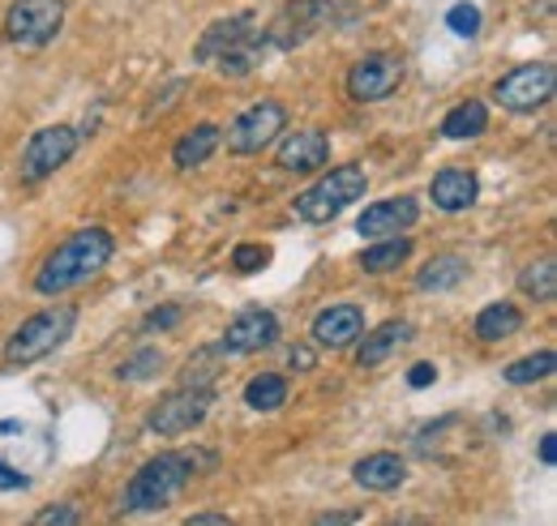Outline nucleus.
<instances>
[{"mask_svg":"<svg viewBox=\"0 0 557 526\" xmlns=\"http://www.w3.org/2000/svg\"><path fill=\"white\" fill-rule=\"evenodd\" d=\"M112 253H116L112 231H103V227H77L65 245H57L44 258L39 274H35V291L39 296L73 291V287L90 283L95 274H103V265L112 262Z\"/></svg>","mask_w":557,"mask_h":526,"instance_id":"f257e3e1","label":"nucleus"},{"mask_svg":"<svg viewBox=\"0 0 557 526\" xmlns=\"http://www.w3.org/2000/svg\"><path fill=\"white\" fill-rule=\"evenodd\" d=\"M198 462H214V454H159L141 466L138 475L125 484V497H121V510L125 514H150V510H163L198 471Z\"/></svg>","mask_w":557,"mask_h":526,"instance_id":"f03ea898","label":"nucleus"},{"mask_svg":"<svg viewBox=\"0 0 557 526\" xmlns=\"http://www.w3.org/2000/svg\"><path fill=\"white\" fill-rule=\"evenodd\" d=\"M73 326H77V309L73 304H57V309H44V313L26 317L4 342V364L9 368H26V364L48 360L73 334Z\"/></svg>","mask_w":557,"mask_h":526,"instance_id":"7ed1b4c3","label":"nucleus"},{"mask_svg":"<svg viewBox=\"0 0 557 526\" xmlns=\"http://www.w3.org/2000/svg\"><path fill=\"white\" fill-rule=\"evenodd\" d=\"M369 180H364V167L356 163H344V167H331L318 185H309L300 198H296V218L305 223H331L348 210L351 201L364 198Z\"/></svg>","mask_w":557,"mask_h":526,"instance_id":"20e7f679","label":"nucleus"},{"mask_svg":"<svg viewBox=\"0 0 557 526\" xmlns=\"http://www.w3.org/2000/svg\"><path fill=\"white\" fill-rule=\"evenodd\" d=\"M557 90V68L554 61H532V65L510 68L506 77L493 82V99L506 112H541Z\"/></svg>","mask_w":557,"mask_h":526,"instance_id":"39448f33","label":"nucleus"},{"mask_svg":"<svg viewBox=\"0 0 557 526\" xmlns=\"http://www.w3.org/2000/svg\"><path fill=\"white\" fill-rule=\"evenodd\" d=\"M331 17H335V0H287V4L278 9L275 22L262 26V39H267V48H275V52H292V48L309 43Z\"/></svg>","mask_w":557,"mask_h":526,"instance_id":"423d86ee","label":"nucleus"},{"mask_svg":"<svg viewBox=\"0 0 557 526\" xmlns=\"http://www.w3.org/2000/svg\"><path fill=\"white\" fill-rule=\"evenodd\" d=\"M65 26V0H13L4 13V39L17 48H44Z\"/></svg>","mask_w":557,"mask_h":526,"instance_id":"0eeeda50","label":"nucleus"},{"mask_svg":"<svg viewBox=\"0 0 557 526\" xmlns=\"http://www.w3.org/2000/svg\"><path fill=\"white\" fill-rule=\"evenodd\" d=\"M77 150V129L70 125H48V129H35V137L26 141L22 150V163H17V176L22 185H39L48 176H57Z\"/></svg>","mask_w":557,"mask_h":526,"instance_id":"6e6552de","label":"nucleus"},{"mask_svg":"<svg viewBox=\"0 0 557 526\" xmlns=\"http://www.w3.org/2000/svg\"><path fill=\"white\" fill-rule=\"evenodd\" d=\"M214 394L202 386H181L176 394L159 398L150 411H146V433L154 437H181V433H194L202 419H207Z\"/></svg>","mask_w":557,"mask_h":526,"instance_id":"1a4fd4ad","label":"nucleus"},{"mask_svg":"<svg viewBox=\"0 0 557 526\" xmlns=\"http://www.w3.org/2000/svg\"><path fill=\"white\" fill-rule=\"evenodd\" d=\"M283 129H287V108L278 99H262L227 125V150L232 154H262Z\"/></svg>","mask_w":557,"mask_h":526,"instance_id":"9d476101","label":"nucleus"},{"mask_svg":"<svg viewBox=\"0 0 557 526\" xmlns=\"http://www.w3.org/2000/svg\"><path fill=\"white\" fill-rule=\"evenodd\" d=\"M404 61L395 52H369L348 68V99L351 103H382L399 90Z\"/></svg>","mask_w":557,"mask_h":526,"instance_id":"9b49d317","label":"nucleus"},{"mask_svg":"<svg viewBox=\"0 0 557 526\" xmlns=\"http://www.w3.org/2000/svg\"><path fill=\"white\" fill-rule=\"evenodd\" d=\"M275 342H278L275 313H267V309H245V313H236V317L227 322L219 351H227V355H253V351H267V347H275Z\"/></svg>","mask_w":557,"mask_h":526,"instance_id":"f8f14e48","label":"nucleus"},{"mask_svg":"<svg viewBox=\"0 0 557 526\" xmlns=\"http://www.w3.org/2000/svg\"><path fill=\"white\" fill-rule=\"evenodd\" d=\"M258 35H262V26H253V13L223 17V22L207 26V35H202L198 48H194V61H198V65H214L219 57H227L232 48H240V43H249V39H258Z\"/></svg>","mask_w":557,"mask_h":526,"instance_id":"ddd939ff","label":"nucleus"},{"mask_svg":"<svg viewBox=\"0 0 557 526\" xmlns=\"http://www.w3.org/2000/svg\"><path fill=\"white\" fill-rule=\"evenodd\" d=\"M420 205L417 198H386V201H373L364 205V214L356 218V231L364 240H382V236H399L417 223Z\"/></svg>","mask_w":557,"mask_h":526,"instance_id":"4468645a","label":"nucleus"},{"mask_svg":"<svg viewBox=\"0 0 557 526\" xmlns=\"http://www.w3.org/2000/svg\"><path fill=\"white\" fill-rule=\"evenodd\" d=\"M326 159H331V137H326V129H296L292 137H283V146H278L275 154L278 167L283 172H296V176L326 167Z\"/></svg>","mask_w":557,"mask_h":526,"instance_id":"2eb2a0df","label":"nucleus"},{"mask_svg":"<svg viewBox=\"0 0 557 526\" xmlns=\"http://www.w3.org/2000/svg\"><path fill=\"white\" fill-rule=\"evenodd\" d=\"M417 338V326L412 322H386V326H377L373 334H360L356 342V368H377V364H386L391 355H399L408 342Z\"/></svg>","mask_w":557,"mask_h":526,"instance_id":"dca6fc26","label":"nucleus"},{"mask_svg":"<svg viewBox=\"0 0 557 526\" xmlns=\"http://www.w3.org/2000/svg\"><path fill=\"white\" fill-rule=\"evenodd\" d=\"M364 334V313L356 304H331L313 317V342L318 347H331V351H344L356 338Z\"/></svg>","mask_w":557,"mask_h":526,"instance_id":"f3484780","label":"nucleus"},{"mask_svg":"<svg viewBox=\"0 0 557 526\" xmlns=\"http://www.w3.org/2000/svg\"><path fill=\"white\" fill-rule=\"evenodd\" d=\"M429 198H433L437 210L459 214V210H472V205H476V198H481V180H476L472 172H463V167H446V172L433 176Z\"/></svg>","mask_w":557,"mask_h":526,"instance_id":"a211bd4d","label":"nucleus"},{"mask_svg":"<svg viewBox=\"0 0 557 526\" xmlns=\"http://www.w3.org/2000/svg\"><path fill=\"white\" fill-rule=\"evenodd\" d=\"M351 479H356L364 492H395V488L408 479V462L399 459V454L377 450V454H369V459H360L351 466Z\"/></svg>","mask_w":557,"mask_h":526,"instance_id":"6ab92c4d","label":"nucleus"},{"mask_svg":"<svg viewBox=\"0 0 557 526\" xmlns=\"http://www.w3.org/2000/svg\"><path fill=\"white\" fill-rule=\"evenodd\" d=\"M219 141H223L219 125H198V129H189L172 146V163H176L181 172H194V167H202L210 154L219 150Z\"/></svg>","mask_w":557,"mask_h":526,"instance_id":"aec40b11","label":"nucleus"},{"mask_svg":"<svg viewBox=\"0 0 557 526\" xmlns=\"http://www.w3.org/2000/svg\"><path fill=\"white\" fill-rule=\"evenodd\" d=\"M485 129H488V108L481 99H468V103L450 108L446 121H442V137L446 141H468V137H481Z\"/></svg>","mask_w":557,"mask_h":526,"instance_id":"412c9836","label":"nucleus"},{"mask_svg":"<svg viewBox=\"0 0 557 526\" xmlns=\"http://www.w3.org/2000/svg\"><path fill=\"white\" fill-rule=\"evenodd\" d=\"M476 338L481 342H506V338H515L519 329H523V313L515 309V304H488L476 313Z\"/></svg>","mask_w":557,"mask_h":526,"instance_id":"4be33fe9","label":"nucleus"},{"mask_svg":"<svg viewBox=\"0 0 557 526\" xmlns=\"http://www.w3.org/2000/svg\"><path fill=\"white\" fill-rule=\"evenodd\" d=\"M408 258H412V240L408 236H382L373 249L360 253V270L364 274H391V270H399Z\"/></svg>","mask_w":557,"mask_h":526,"instance_id":"5701e85b","label":"nucleus"},{"mask_svg":"<svg viewBox=\"0 0 557 526\" xmlns=\"http://www.w3.org/2000/svg\"><path fill=\"white\" fill-rule=\"evenodd\" d=\"M463 278H468V262L455 258V253H442V258H433L429 265H420L417 287L420 291H455Z\"/></svg>","mask_w":557,"mask_h":526,"instance_id":"b1692460","label":"nucleus"},{"mask_svg":"<svg viewBox=\"0 0 557 526\" xmlns=\"http://www.w3.org/2000/svg\"><path fill=\"white\" fill-rule=\"evenodd\" d=\"M519 291L528 296V300H554L557 296V262L554 258H541V262L523 265V274H519Z\"/></svg>","mask_w":557,"mask_h":526,"instance_id":"393cba45","label":"nucleus"},{"mask_svg":"<svg viewBox=\"0 0 557 526\" xmlns=\"http://www.w3.org/2000/svg\"><path fill=\"white\" fill-rule=\"evenodd\" d=\"M245 402L253 411H278L287 402V381L278 373H258L249 386H245Z\"/></svg>","mask_w":557,"mask_h":526,"instance_id":"a878e982","label":"nucleus"},{"mask_svg":"<svg viewBox=\"0 0 557 526\" xmlns=\"http://www.w3.org/2000/svg\"><path fill=\"white\" fill-rule=\"evenodd\" d=\"M557 368V355L554 351H536V355H523V360H515V364H506V381L510 386H532V381H545V377H554Z\"/></svg>","mask_w":557,"mask_h":526,"instance_id":"bb28decb","label":"nucleus"},{"mask_svg":"<svg viewBox=\"0 0 557 526\" xmlns=\"http://www.w3.org/2000/svg\"><path fill=\"white\" fill-rule=\"evenodd\" d=\"M262 57H267V39L258 35V39H249V43H240V48H232L227 57H219L214 65L223 77H245V73H253V68L262 65Z\"/></svg>","mask_w":557,"mask_h":526,"instance_id":"cd10ccee","label":"nucleus"},{"mask_svg":"<svg viewBox=\"0 0 557 526\" xmlns=\"http://www.w3.org/2000/svg\"><path fill=\"white\" fill-rule=\"evenodd\" d=\"M163 368V351L159 347H141L138 355H129L121 368H116V377L121 381H146V377H154Z\"/></svg>","mask_w":557,"mask_h":526,"instance_id":"c85d7f7f","label":"nucleus"},{"mask_svg":"<svg viewBox=\"0 0 557 526\" xmlns=\"http://www.w3.org/2000/svg\"><path fill=\"white\" fill-rule=\"evenodd\" d=\"M214 360H219V347H207V351H198V355L189 360V368H185L181 386H202V390H210V377L219 373V368H210Z\"/></svg>","mask_w":557,"mask_h":526,"instance_id":"c756f323","label":"nucleus"},{"mask_svg":"<svg viewBox=\"0 0 557 526\" xmlns=\"http://www.w3.org/2000/svg\"><path fill=\"white\" fill-rule=\"evenodd\" d=\"M446 26L459 35V39H472V35H481V9L476 4H455L450 13H446Z\"/></svg>","mask_w":557,"mask_h":526,"instance_id":"7c9ffc66","label":"nucleus"},{"mask_svg":"<svg viewBox=\"0 0 557 526\" xmlns=\"http://www.w3.org/2000/svg\"><path fill=\"white\" fill-rule=\"evenodd\" d=\"M267 262H271V249H267V245H236V249H232V265H236L240 274H258Z\"/></svg>","mask_w":557,"mask_h":526,"instance_id":"2f4dec72","label":"nucleus"},{"mask_svg":"<svg viewBox=\"0 0 557 526\" xmlns=\"http://www.w3.org/2000/svg\"><path fill=\"white\" fill-rule=\"evenodd\" d=\"M176 322H181V309H176V304H168V309H154V313H146L141 329H146V334H154V329H172Z\"/></svg>","mask_w":557,"mask_h":526,"instance_id":"473e14b6","label":"nucleus"},{"mask_svg":"<svg viewBox=\"0 0 557 526\" xmlns=\"http://www.w3.org/2000/svg\"><path fill=\"white\" fill-rule=\"evenodd\" d=\"M77 523V510L73 505H57V510H39L35 526H73Z\"/></svg>","mask_w":557,"mask_h":526,"instance_id":"72a5a7b5","label":"nucleus"},{"mask_svg":"<svg viewBox=\"0 0 557 526\" xmlns=\"http://www.w3.org/2000/svg\"><path fill=\"white\" fill-rule=\"evenodd\" d=\"M181 90H185V82H172V86H163V90H159V95H163V99H154V103H150V108H146V121H154V116H159V112H168V108H172V103H176V99H181Z\"/></svg>","mask_w":557,"mask_h":526,"instance_id":"f704fd0d","label":"nucleus"},{"mask_svg":"<svg viewBox=\"0 0 557 526\" xmlns=\"http://www.w3.org/2000/svg\"><path fill=\"white\" fill-rule=\"evenodd\" d=\"M22 488H30V479L22 471H13L9 462H0V492H22Z\"/></svg>","mask_w":557,"mask_h":526,"instance_id":"c9c22d12","label":"nucleus"},{"mask_svg":"<svg viewBox=\"0 0 557 526\" xmlns=\"http://www.w3.org/2000/svg\"><path fill=\"white\" fill-rule=\"evenodd\" d=\"M437 381V368L433 364H412V373H408V386L412 390H424V386H433Z\"/></svg>","mask_w":557,"mask_h":526,"instance_id":"e433bc0d","label":"nucleus"},{"mask_svg":"<svg viewBox=\"0 0 557 526\" xmlns=\"http://www.w3.org/2000/svg\"><path fill=\"white\" fill-rule=\"evenodd\" d=\"M541 462H545V466L557 462V433H545V437H541Z\"/></svg>","mask_w":557,"mask_h":526,"instance_id":"4c0bfd02","label":"nucleus"},{"mask_svg":"<svg viewBox=\"0 0 557 526\" xmlns=\"http://www.w3.org/2000/svg\"><path fill=\"white\" fill-rule=\"evenodd\" d=\"M185 526H227V518L223 514H194Z\"/></svg>","mask_w":557,"mask_h":526,"instance_id":"58836bf2","label":"nucleus"},{"mask_svg":"<svg viewBox=\"0 0 557 526\" xmlns=\"http://www.w3.org/2000/svg\"><path fill=\"white\" fill-rule=\"evenodd\" d=\"M313 368V351H305V347H292V368Z\"/></svg>","mask_w":557,"mask_h":526,"instance_id":"ea45409f","label":"nucleus"},{"mask_svg":"<svg viewBox=\"0 0 557 526\" xmlns=\"http://www.w3.org/2000/svg\"><path fill=\"white\" fill-rule=\"evenodd\" d=\"M318 523H322V526H331V523H356V514H322Z\"/></svg>","mask_w":557,"mask_h":526,"instance_id":"a19ab883","label":"nucleus"}]
</instances>
